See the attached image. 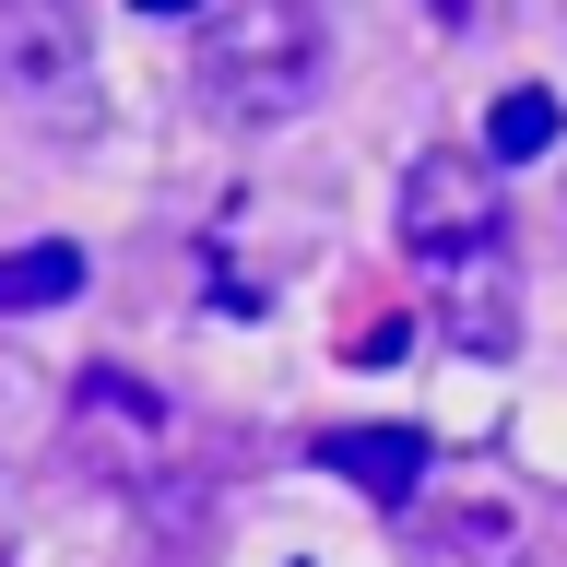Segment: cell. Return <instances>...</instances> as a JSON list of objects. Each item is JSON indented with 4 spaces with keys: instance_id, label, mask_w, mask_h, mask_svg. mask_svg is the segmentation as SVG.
<instances>
[{
    "instance_id": "4",
    "label": "cell",
    "mask_w": 567,
    "mask_h": 567,
    "mask_svg": "<svg viewBox=\"0 0 567 567\" xmlns=\"http://www.w3.org/2000/svg\"><path fill=\"white\" fill-rule=\"evenodd\" d=\"M437 319H450L473 354H508L520 343V296H508V237L473 248V260H450V284H437Z\"/></svg>"
},
{
    "instance_id": "1",
    "label": "cell",
    "mask_w": 567,
    "mask_h": 567,
    "mask_svg": "<svg viewBox=\"0 0 567 567\" xmlns=\"http://www.w3.org/2000/svg\"><path fill=\"white\" fill-rule=\"evenodd\" d=\"M331 71V35H319L308 0H213L202 48H189V95L225 131H260V118H296Z\"/></svg>"
},
{
    "instance_id": "9",
    "label": "cell",
    "mask_w": 567,
    "mask_h": 567,
    "mask_svg": "<svg viewBox=\"0 0 567 567\" xmlns=\"http://www.w3.org/2000/svg\"><path fill=\"white\" fill-rule=\"evenodd\" d=\"M131 12H202V0H131Z\"/></svg>"
},
{
    "instance_id": "3",
    "label": "cell",
    "mask_w": 567,
    "mask_h": 567,
    "mask_svg": "<svg viewBox=\"0 0 567 567\" xmlns=\"http://www.w3.org/2000/svg\"><path fill=\"white\" fill-rule=\"evenodd\" d=\"M95 71V35H83V0H0V95L48 106Z\"/></svg>"
},
{
    "instance_id": "8",
    "label": "cell",
    "mask_w": 567,
    "mask_h": 567,
    "mask_svg": "<svg viewBox=\"0 0 567 567\" xmlns=\"http://www.w3.org/2000/svg\"><path fill=\"white\" fill-rule=\"evenodd\" d=\"M425 12H437V24H450V35H485L496 12H508V0H425Z\"/></svg>"
},
{
    "instance_id": "2",
    "label": "cell",
    "mask_w": 567,
    "mask_h": 567,
    "mask_svg": "<svg viewBox=\"0 0 567 567\" xmlns=\"http://www.w3.org/2000/svg\"><path fill=\"white\" fill-rule=\"evenodd\" d=\"M508 237V202H496V166L485 154H425L414 177H402V248L414 260H473V248Z\"/></svg>"
},
{
    "instance_id": "7",
    "label": "cell",
    "mask_w": 567,
    "mask_h": 567,
    "mask_svg": "<svg viewBox=\"0 0 567 567\" xmlns=\"http://www.w3.org/2000/svg\"><path fill=\"white\" fill-rule=\"evenodd\" d=\"M60 296H83V248H71V237L0 248V319H24V308H60Z\"/></svg>"
},
{
    "instance_id": "5",
    "label": "cell",
    "mask_w": 567,
    "mask_h": 567,
    "mask_svg": "<svg viewBox=\"0 0 567 567\" xmlns=\"http://www.w3.org/2000/svg\"><path fill=\"white\" fill-rule=\"evenodd\" d=\"M319 461H331L343 485H367L379 508H414V485H425V437L414 425H331Z\"/></svg>"
},
{
    "instance_id": "6",
    "label": "cell",
    "mask_w": 567,
    "mask_h": 567,
    "mask_svg": "<svg viewBox=\"0 0 567 567\" xmlns=\"http://www.w3.org/2000/svg\"><path fill=\"white\" fill-rule=\"evenodd\" d=\"M567 142V106L544 95V83H508V95L485 106V166H532V154H556Z\"/></svg>"
}]
</instances>
